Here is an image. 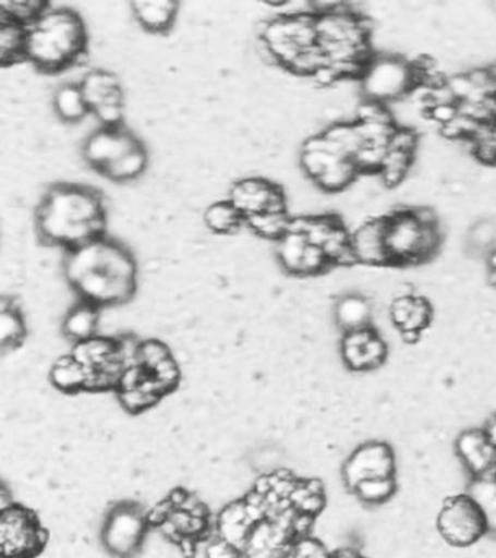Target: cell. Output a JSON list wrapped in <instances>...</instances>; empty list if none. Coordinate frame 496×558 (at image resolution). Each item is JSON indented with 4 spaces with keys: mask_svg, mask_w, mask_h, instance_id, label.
<instances>
[{
    "mask_svg": "<svg viewBox=\"0 0 496 558\" xmlns=\"http://www.w3.org/2000/svg\"><path fill=\"white\" fill-rule=\"evenodd\" d=\"M330 266L328 257L322 247L316 244L309 243L306 252H304L302 269H300V277H313L325 272Z\"/></svg>",
    "mask_w": 496,
    "mask_h": 558,
    "instance_id": "1f68e13d",
    "label": "cell"
},
{
    "mask_svg": "<svg viewBox=\"0 0 496 558\" xmlns=\"http://www.w3.org/2000/svg\"><path fill=\"white\" fill-rule=\"evenodd\" d=\"M359 81L364 100L390 107L407 99L418 86L412 61L398 52H373Z\"/></svg>",
    "mask_w": 496,
    "mask_h": 558,
    "instance_id": "3957f363",
    "label": "cell"
},
{
    "mask_svg": "<svg viewBox=\"0 0 496 558\" xmlns=\"http://www.w3.org/2000/svg\"><path fill=\"white\" fill-rule=\"evenodd\" d=\"M487 69H489L492 81H494V85H495V89H496V60H494V61H492V63L487 64Z\"/></svg>",
    "mask_w": 496,
    "mask_h": 558,
    "instance_id": "60d3db41",
    "label": "cell"
},
{
    "mask_svg": "<svg viewBox=\"0 0 496 558\" xmlns=\"http://www.w3.org/2000/svg\"><path fill=\"white\" fill-rule=\"evenodd\" d=\"M334 318L343 333L373 327V301L361 292H347L335 303Z\"/></svg>",
    "mask_w": 496,
    "mask_h": 558,
    "instance_id": "4fadbf2b",
    "label": "cell"
},
{
    "mask_svg": "<svg viewBox=\"0 0 496 558\" xmlns=\"http://www.w3.org/2000/svg\"><path fill=\"white\" fill-rule=\"evenodd\" d=\"M81 90L84 94L90 111L106 104H123L119 77L108 70H93L81 78Z\"/></svg>",
    "mask_w": 496,
    "mask_h": 558,
    "instance_id": "5bb4252c",
    "label": "cell"
},
{
    "mask_svg": "<svg viewBox=\"0 0 496 558\" xmlns=\"http://www.w3.org/2000/svg\"><path fill=\"white\" fill-rule=\"evenodd\" d=\"M434 307L425 296L416 295L413 303L412 312L409 314L407 323L399 331H415V333L424 335L426 329L433 325Z\"/></svg>",
    "mask_w": 496,
    "mask_h": 558,
    "instance_id": "f546056e",
    "label": "cell"
},
{
    "mask_svg": "<svg viewBox=\"0 0 496 558\" xmlns=\"http://www.w3.org/2000/svg\"><path fill=\"white\" fill-rule=\"evenodd\" d=\"M37 230L45 242L69 251L102 238L106 209L101 195L71 183L51 187L37 209Z\"/></svg>",
    "mask_w": 496,
    "mask_h": 558,
    "instance_id": "6da1fadb",
    "label": "cell"
},
{
    "mask_svg": "<svg viewBox=\"0 0 496 558\" xmlns=\"http://www.w3.org/2000/svg\"><path fill=\"white\" fill-rule=\"evenodd\" d=\"M86 52V31L80 13L50 8L27 24L25 59L46 72H60L81 63Z\"/></svg>",
    "mask_w": 496,
    "mask_h": 558,
    "instance_id": "7a4b0ae2",
    "label": "cell"
},
{
    "mask_svg": "<svg viewBox=\"0 0 496 558\" xmlns=\"http://www.w3.org/2000/svg\"><path fill=\"white\" fill-rule=\"evenodd\" d=\"M138 143L141 142L121 125L102 126L86 140L82 155L93 168L102 173L108 166L114 163Z\"/></svg>",
    "mask_w": 496,
    "mask_h": 558,
    "instance_id": "30bf717a",
    "label": "cell"
},
{
    "mask_svg": "<svg viewBox=\"0 0 496 558\" xmlns=\"http://www.w3.org/2000/svg\"><path fill=\"white\" fill-rule=\"evenodd\" d=\"M171 356L167 344L159 342V340L150 339L141 343L137 361L138 365L143 366L150 374L160 362L167 361Z\"/></svg>",
    "mask_w": 496,
    "mask_h": 558,
    "instance_id": "4dcf8cb0",
    "label": "cell"
},
{
    "mask_svg": "<svg viewBox=\"0 0 496 558\" xmlns=\"http://www.w3.org/2000/svg\"><path fill=\"white\" fill-rule=\"evenodd\" d=\"M49 534L36 514L23 506L12 505L0 514V551L2 558H36L46 548Z\"/></svg>",
    "mask_w": 496,
    "mask_h": 558,
    "instance_id": "277c9868",
    "label": "cell"
},
{
    "mask_svg": "<svg viewBox=\"0 0 496 558\" xmlns=\"http://www.w3.org/2000/svg\"><path fill=\"white\" fill-rule=\"evenodd\" d=\"M291 217L289 213L265 211L245 218V222L261 238L280 240L289 230Z\"/></svg>",
    "mask_w": 496,
    "mask_h": 558,
    "instance_id": "4316f807",
    "label": "cell"
},
{
    "mask_svg": "<svg viewBox=\"0 0 496 558\" xmlns=\"http://www.w3.org/2000/svg\"><path fill=\"white\" fill-rule=\"evenodd\" d=\"M330 558H365L363 554H360V551H356L355 548L346 547V548H339L337 551L332 553V556Z\"/></svg>",
    "mask_w": 496,
    "mask_h": 558,
    "instance_id": "ab89813d",
    "label": "cell"
},
{
    "mask_svg": "<svg viewBox=\"0 0 496 558\" xmlns=\"http://www.w3.org/2000/svg\"><path fill=\"white\" fill-rule=\"evenodd\" d=\"M425 226L413 216L411 208L395 209L385 216L386 248L390 265L407 266L424 264L422 239Z\"/></svg>",
    "mask_w": 496,
    "mask_h": 558,
    "instance_id": "52a82bcc",
    "label": "cell"
},
{
    "mask_svg": "<svg viewBox=\"0 0 496 558\" xmlns=\"http://www.w3.org/2000/svg\"><path fill=\"white\" fill-rule=\"evenodd\" d=\"M396 492H398L396 477H376L356 484L352 495L363 505L382 506L394 499Z\"/></svg>",
    "mask_w": 496,
    "mask_h": 558,
    "instance_id": "484cf974",
    "label": "cell"
},
{
    "mask_svg": "<svg viewBox=\"0 0 496 558\" xmlns=\"http://www.w3.org/2000/svg\"><path fill=\"white\" fill-rule=\"evenodd\" d=\"M150 522L141 506H116L104 522L101 538L104 548L116 558H133L141 553Z\"/></svg>",
    "mask_w": 496,
    "mask_h": 558,
    "instance_id": "8992f818",
    "label": "cell"
},
{
    "mask_svg": "<svg viewBox=\"0 0 496 558\" xmlns=\"http://www.w3.org/2000/svg\"><path fill=\"white\" fill-rule=\"evenodd\" d=\"M492 9H494V11L496 12V2L492 3Z\"/></svg>",
    "mask_w": 496,
    "mask_h": 558,
    "instance_id": "b9f144b4",
    "label": "cell"
},
{
    "mask_svg": "<svg viewBox=\"0 0 496 558\" xmlns=\"http://www.w3.org/2000/svg\"><path fill=\"white\" fill-rule=\"evenodd\" d=\"M361 172L359 166L351 159H339L313 185L319 187L325 194H341L350 190L359 181Z\"/></svg>",
    "mask_w": 496,
    "mask_h": 558,
    "instance_id": "44dd1931",
    "label": "cell"
},
{
    "mask_svg": "<svg viewBox=\"0 0 496 558\" xmlns=\"http://www.w3.org/2000/svg\"><path fill=\"white\" fill-rule=\"evenodd\" d=\"M207 558H245L241 548L234 547L219 535L210 536L206 547Z\"/></svg>",
    "mask_w": 496,
    "mask_h": 558,
    "instance_id": "8d00e7d4",
    "label": "cell"
},
{
    "mask_svg": "<svg viewBox=\"0 0 496 558\" xmlns=\"http://www.w3.org/2000/svg\"><path fill=\"white\" fill-rule=\"evenodd\" d=\"M98 323V305L85 301L69 312L64 318L63 330L69 338L76 340V343L85 342L97 336Z\"/></svg>",
    "mask_w": 496,
    "mask_h": 558,
    "instance_id": "d6986e66",
    "label": "cell"
},
{
    "mask_svg": "<svg viewBox=\"0 0 496 558\" xmlns=\"http://www.w3.org/2000/svg\"><path fill=\"white\" fill-rule=\"evenodd\" d=\"M133 15L136 16L138 24L143 28L155 34L168 33L176 24L178 9L180 4L169 2V0H149V2L132 3Z\"/></svg>",
    "mask_w": 496,
    "mask_h": 558,
    "instance_id": "2e32d148",
    "label": "cell"
},
{
    "mask_svg": "<svg viewBox=\"0 0 496 558\" xmlns=\"http://www.w3.org/2000/svg\"><path fill=\"white\" fill-rule=\"evenodd\" d=\"M73 360L80 362L88 369H99L108 362L119 356V344L117 339L95 336L85 342H77L72 352Z\"/></svg>",
    "mask_w": 496,
    "mask_h": 558,
    "instance_id": "ac0fdd59",
    "label": "cell"
},
{
    "mask_svg": "<svg viewBox=\"0 0 496 558\" xmlns=\"http://www.w3.org/2000/svg\"><path fill=\"white\" fill-rule=\"evenodd\" d=\"M229 201L245 218L265 211H287L282 187L263 178H246L234 183Z\"/></svg>",
    "mask_w": 496,
    "mask_h": 558,
    "instance_id": "9c48e42d",
    "label": "cell"
},
{
    "mask_svg": "<svg viewBox=\"0 0 496 558\" xmlns=\"http://www.w3.org/2000/svg\"><path fill=\"white\" fill-rule=\"evenodd\" d=\"M245 217L230 201L211 204L204 213L207 229L219 234H230L239 230Z\"/></svg>",
    "mask_w": 496,
    "mask_h": 558,
    "instance_id": "d4e9b609",
    "label": "cell"
},
{
    "mask_svg": "<svg viewBox=\"0 0 496 558\" xmlns=\"http://www.w3.org/2000/svg\"><path fill=\"white\" fill-rule=\"evenodd\" d=\"M309 246V240L299 231L287 230L280 240H277V257L282 268L289 274L299 275L302 269L304 252Z\"/></svg>",
    "mask_w": 496,
    "mask_h": 558,
    "instance_id": "603a6c76",
    "label": "cell"
},
{
    "mask_svg": "<svg viewBox=\"0 0 496 558\" xmlns=\"http://www.w3.org/2000/svg\"><path fill=\"white\" fill-rule=\"evenodd\" d=\"M27 25L0 12V61L3 65L25 59Z\"/></svg>",
    "mask_w": 496,
    "mask_h": 558,
    "instance_id": "e0dca14e",
    "label": "cell"
},
{
    "mask_svg": "<svg viewBox=\"0 0 496 558\" xmlns=\"http://www.w3.org/2000/svg\"><path fill=\"white\" fill-rule=\"evenodd\" d=\"M102 126H120L123 121V104H106L90 111Z\"/></svg>",
    "mask_w": 496,
    "mask_h": 558,
    "instance_id": "74e56055",
    "label": "cell"
},
{
    "mask_svg": "<svg viewBox=\"0 0 496 558\" xmlns=\"http://www.w3.org/2000/svg\"><path fill=\"white\" fill-rule=\"evenodd\" d=\"M152 377L162 386L165 392L171 390L177 386L180 379V368L173 357H168L167 361L160 362L158 366L150 373Z\"/></svg>",
    "mask_w": 496,
    "mask_h": 558,
    "instance_id": "d590c367",
    "label": "cell"
},
{
    "mask_svg": "<svg viewBox=\"0 0 496 558\" xmlns=\"http://www.w3.org/2000/svg\"><path fill=\"white\" fill-rule=\"evenodd\" d=\"M25 331L24 318L19 308L0 310V347L3 351L19 347Z\"/></svg>",
    "mask_w": 496,
    "mask_h": 558,
    "instance_id": "83f0119b",
    "label": "cell"
},
{
    "mask_svg": "<svg viewBox=\"0 0 496 558\" xmlns=\"http://www.w3.org/2000/svg\"><path fill=\"white\" fill-rule=\"evenodd\" d=\"M468 143H470V153L479 161L496 166V122L479 126L477 133Z\"/></svg>",
    "mask_w": 496,
    "mask_h": 558,
    "instance_id": "f1b7e54d",
    "label": "cell"
},
{
    "mask_svg": "<svg viewBox=\"0 0 496 558\" xmlns=\"http://www.w3.org/2000/svg\"><path fill=\"white\" fill-rule=\"evenodd\" d=\"M351 251L356 265L367 268L389 266L386 248L385 217H370L351 230Z\"/></svg>",
    "mask_w": 496,
    "mask_h": 558,
    "instance_id": "8fae6325",
    "label": "cell"
},
{
    "mask_svg": "<svg viewBox=\"0 0 496 558\" xmlns=\"http://www.w3.org/2000/svg\"><path fill=\"white\" fill-rule=\"evenodd\" d=\"M395 475L396 453L385 440L373 439L360 444L342 465V482L351 492L364 480Z\"/></svg>",
    "mask_w": 496,
    "mask_h": 558,
    "instance_id": "ba28073f",
    "label": "cell"
},
{
    "mask_svg": "<svg viewBox=\"0 0 496 558\" xmlns=\"http://www.w3.org/2000/svg\"><path fill=\"white\" fill-rule=\"evenodd\" d=\"M119 392L121 404L129 409L130 412H141V410L152 408L159 400V397L149 395V392L142 390L141 387Z\"/></svg>",
    "mask_w": 496,
    "mask_h": 558,
    "instance_id": "836d02e7",
    "label": "cell"
},
{
    "mask_svg": "<svg viewBox=\"0 0 496 558\" xmlns=\"http://www.w3.org/2000/svg\"><path fill=\"white\" fill-rule=\"evenodd\" d=\"M55 111L58 113L60 120L64 122H80L84 120L88 112H90L89 105L86 102L84 94H82L80 83H66L60 86L56 92Z\"/></svg>",
    "mask_w": 496,
    "mask_h": 558,
    "instance_id": "ffe728a7",
    "label": "cell"
},
{
    "mask_svg": "<svg viewBox=\"0 0 496 558\" xmlns=\"http://www.w3.org/2000/svg\"><path fill=\"white\" fill-rule=\"evenodd\" d=\"M482 429L485 432L486 438L489 440L492 447L496 449V414H492L489 418H486Z\"/></svg>",
    "mask_w": 496,
    "mask_h": 558,
    "instance_id": "f35d334b",
    "label": "cell"
},
{
    "mask_svg": "<svg viewBox=\"0 0 496 558\" xmlns=\"http://www.w3.org/2000/svg\"><path fill=\"white\" fill-rule=\"evenodd\" d=\"M415 296L416 294L396 296V299L390 301L389 318L396 329H402L404 323H407L409 314L412 312L413 303H415Z\"/></svg>",
    "mask_w": 496,
    "mask_h": 558,
    "instance_id": "e575fe53",
    "label": "cell"
},
{
    "mask_svg": "<svg viewBox=\"0 0 496 558\" xmlns=\"http://www.w3.org/2000/svg\"><path fill=\"white\" fill-rule=\"evenodd\" d=\"M437 531L448 545L468 548L487 534L482 510L468 495H452L443 501L437 514Z\"/></svg>",
    "mask_w": 496,
    "mask_h": 558,
    "instance_id": "5b68a950",
    "label": "cell"
},
{
    "mask_svg": "<svg viewBox=\"0 0 496 558\" xmlns=\"http://www.w3.org/2000/svg\"><path fill=\"white\" fill-rule=\"evenodd\" d=\"M455 451L470 477L495 473L496 449L487 440L482 427H468L457 435Z\"/></svg>",
    "mask_w": 496,
    "mask_h": 558,
    "instance_id": "7c38bea8",
    "label": "cell"
},
{
    "mask_svg": "<svg viewBox=\"0 0 496 558\" xmlns=\"http://www.w3.org/2000/svg\"><path fill=\"white\" fill-rule=\"evenodd\" d=\"M332 553L311 535L294 541L289 558H330Z\"/></svg>",
    "mask_w": 496,
    "mask_h": 558,
    "instance_id": "d6a6232c",
    "label": "cell"
},
{
    "mask_svg": "<svg viewBox=\"0 0 496 558\" xmlns=\"http://www.w3.org/2000/svg\"><path fill=\"white\" fill-rule=\"evenodd\" d=\"M254 526L255 523L247 514L245 500L233 501L221 510L217 519L216 534L243 551L247 536Z\"/></svg>",
    "mask_w": 496,
    "mask_h": 558,
    "instance_id": "9a60e30c",
    "label": "cell"
},
{
    "mask_svg": "<svg viewBox=\"0 0 496 558\" xmlns=\"http://www.w3.org/2000/svg\"><path fill=\"white\" fill-rule=\"evenodd\" d=\"M94 371L85 368L80 362L73 360L72 355L63 356L56 362L53 369H51V383L62 391L82 390V388H88L90 374Z\"/></svg>",
    "mask_w": 496,
    "mask_h": 558,
    "instance_id": "7402d4cb",
    "label": "cell"
},
{
    "mask_svg": "<svg viewBox=\"0 0 496 558\" xmlns=\"http://www.w3.org/2000/svg\"><path fill=\"white\" fill-rule=\"evenodd\" d=\"M147 160H149V157H147L145 147L142 146V143H138L136 147H133L132 150L125 153L114 163L108 166L102 174H106L107 178L116 182L133 181V179H137L145 172Z\"/></svg>",
    "mask_w": 496,
    "mask_h": 558,
    "instance_id": "cb8c5ba5",
    "label": "cell"
}]
</instances>
